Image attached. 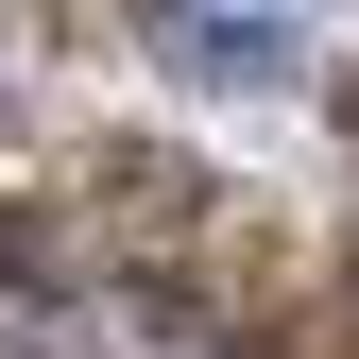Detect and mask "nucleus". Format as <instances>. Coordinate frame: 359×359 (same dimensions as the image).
I'll use <instances>...</instances> for the list:
<instances>
[{
  "label": "nucleus",
  "mask_w": 359,
  "mask_h": 359,
  "mask_svg": "<svg viewBox=\"0 0 359 359\" xmlns=\"http://www.w3.org/2000/svg\"><path fill=\"white\" fill-rule=\"evenodd\" d=\"M171 69H205V86H274V69H291V34H274V18H257V34L189 18V34H171Z\"/></svg>",
  "instance_id": "obj_1"
}]
</instances>
